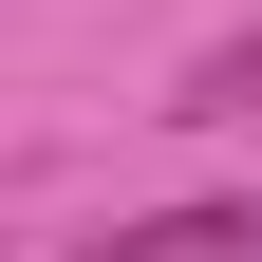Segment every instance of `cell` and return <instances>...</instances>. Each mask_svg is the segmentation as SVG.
Here are the masks:
<instances>
[{
	"mask_svg": "<svg viewBox=\"0 0 262 262\" xmlns=\"http://www.w3.org/2000/svg\"><path fill=\"white\" fill-rule=\"evenodd\" d=\"M113 262H262V187H225V206H150V225H113Z\"/></svg>",
	"mask_w": 262,
	"mask_h": 262,
	"instance_id": "6da1fadb",
	"label": "cell"
}]
</instances>
